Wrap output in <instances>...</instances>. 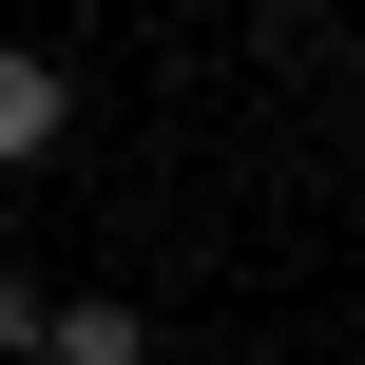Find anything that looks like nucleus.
<instances>
[{"instance_id": "3", "label": "nucleus", "mask_w": 365, "mask_h": 365, "mask_svg": "<svg viewBox=\"0 0 365 365\" xmlns=\"http://www.w3.org/2000/svg\"><path fill=\"white\" fill-rule=\"evenodd\" d=\"M19 346H38V289H19V269H0V365H19Z\"/></svg>"}, {"instance_id": "1", "label": "nucleus", "mask_w": 365, "mask_h": 365, "mask_svg": "<svg viewBox=\"0 0 365 365\" xmlns=\"http://www.w3.org/2000/svg\"><path fill=\"white\" fill-rule=\"evenodd\" d=\"M58 115H77V77H58L38 38H0V173H38V154H58Z\"/></svg>"}, {"instance_id": "2", "label": "nucleus", "mask_w": 365, "mask_h": 365, "mask_svg": "<svg viewBox=\"0 0 365 365\" xmlns=\"http://www.w3.org/2000/svg\"><path fill=\"white\" fill-rule=\"evenodd\" d=\"M38 365H154L135 308H38Z\"/></svg>"}]
</instances>
